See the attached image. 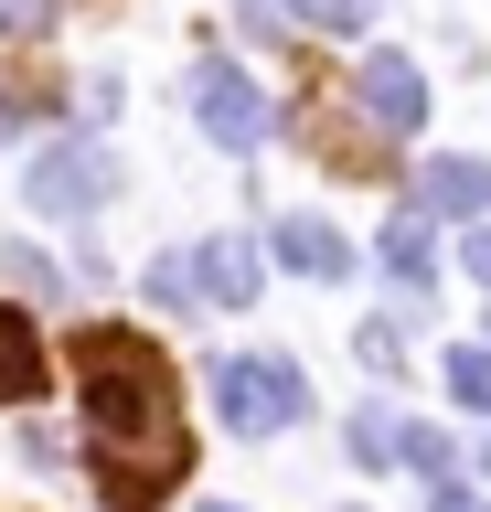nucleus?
I'll use <instances>...</instances> for the list:
<instances>
[{
    "instance_id": "f257e3e1",
    "label": "nucleus",
    "mask_w": 491,
    "mask_h": 512,
    "mask_svg": "<svg viewBox=\"0 0 491 512\" xmlns=\"http://www.w3.org/2000/svg\"><path fill=\"white\" fill-rule=\"evenodd\" d=\"M75 384H86V470H97L107 512H150L171 480L193 470V427H182V384L171 352L129 320H97L75 342Z\"/></svg>"
},
{
    "instance_id": "f03ea898",
    "label": "nucleus",
    "mask_w": 491,
    "mask_h": 512,
    "mask_svg": "<svg viewBox=\"0 0 491 512\" xmlns=\"http://www.w3.org/2000/svg\"><path fill=\"white\" fill-rule=\"evenodd\" d=\"M214 406H225L235 438H278L310 416V384H299L289 352H235V363H214Z\"/></svg>"
},
{
    "instance_id": "7ed1b4c3",
    "label": "nucleus",
    "mask_w": 491,
    "mask_h": 512,
    "mask_svg": "<svg viewBox=\"0 0 491 512\" xmlns=\"http://www.w3.org/2000/svg\"><path fill=\"white\" fill-rule=\"evenodd\" d=\"M193 118L214 128L235 160H257L267 139H278V107H267V86L246 75V64H203V75H193Z\"/></svg>"
},
{
    "instance_id": "20e7f679",
    "label": "nucleus",
    "mask_w": 491,
    "mask_h": 512,
    "mask_svg": "<svg viewBox=\"0 0 491 512\" xmlns=\"http://www.w3.org/2000/svg\"><path fill=\"white\" fill-rule=\"evenodd\" d=\"M22 192H33V214H97L107 203V150L97 139H54V150L22 171Z\"/></svg>"
},
{
    "instance_id": "39448f33",
    "label": "nucleus",
    "mask_w": 491,
    "mask_h": 512,
    "mask_svg": "<svg viewBox=\"0 0 491 512\" xmlns=\"http://www.w3.org/2000/svg\"><path fill=\"white\" fill-rule=\"evenodd\" d=\"M353 107H363L374 128H395V139H406V128H427V75H417L406 54H374V64L353 75Z\"/></svg>"
},
{
    "instance_id": "423d86ee",
    "label": "nucleus",
    "mask_w": 491,
    "mask_h": 512,
    "mask_svg": "<svg viewBox=\"0 0 491 512\" xmlns=\"http://www.w3.org/2000/svg\"><path fill=\"white\" fill-rule=\"evenodd\" d=\"M193 299L246 310V299H257V235H214V246H193Z\"/></svg>"
},
{
    "instance_id": "0eeeda50",
    "label": "nucleus",
    "mask_w": 491,
    "mask_h": 512,
    "mask_svg": "<svg viewBox=\"0 0 491 512\" xmlns=\"http://www.w3.org/2000/svg\"><path fill=\"white\" fill-rule=\"evenodd\" d=\"M481 203H491V171H481L470 150H438V160H427V182H417V214H427V224H438V214L470 224Z\"/></svg>"
},
{
    "instance_id": "6e6552de",
    "label": "nucleus",
    "mask_w": 491,
    "mask_h": 512,
    "mask_svg": "<svg viewBox=\"0 0 491 512\" xmlns=\"http://www.w3.org/2000/svg\"><path fill=\"white\" fill-rule=\"evenodd\" d=\"M267 246L289 256L299 278H353V246H342V235H331L321 214H278V235H267Z\"/></svg>"
},
{
    "instance_id": "1a4fd4ad",
    "label": "nucleus",
    "mask_w": 491,
    "mask_h": 512,
    "mask_svg": "<svg viewBox=\"0 0 491 512\" xmlns=\"http://www.w3.org/2000/svg\"><path fill=\"white\" fill-rule=\"evenodd\" d=\"M43 374H54V363H43V331L22 310H0V406H33Z\"/></svg>"
},
{
    "instance_id": "9d476101",
    "label": "nucleus",
    "mask_w": 491,
    "mask_h": 512,
    "mask_svg": "<svg viewBox=\"0 0 491 512\" xmlns=\"http://www.w3.org/2000/svg\"><path fill=\"white\" fill-rule=\"evenodd\" d=\"M374 256H385L406 288H427V267H438V224H427L417 203H395V214H385V246H374Z\"/></svg>"
},
{
    "instance_id": "9b49d317",
    "label": "nucleus",
    "mask_w": 491,
    "mask_h": 512,
    "mask_svg": "<svg viewBox=\"0 0 491 512\" xmlns=\"http://www.w3.org/2000/svg\"><path fill=\"white\" fill-rule=\"evenodd\" d=\"M342 438H353L363 470H395V459H406V416H395V406H363V416H342Z\"/></svg>"
},
{
    "instance_id": "f8f14e48",
    "label": "nucleus",
    "mask_w": 491,
    "mask_h": 512,
    "mask_svg": "<svg viewBox=\"0 0 491 512\" xmlns=\"http://www.w3.org/2000/svg\"><path fill=\"white\" fill-rule=\"evenodd\" d=\"M449 395H459L470 416H491V342H459V352H449Z\"/></svg>"
},
{
    "instance_id": "ddd939ff",
    "label": "nucleus",
    "mask_w": 491,
    "mask_h": 512,
    "mask_svg": "<svg viewBox=\"0 0 491 512\" xmlns=\"http://www.w3.org/2000/svg\"><path fill=\"white\" fill-rule=\"evenodd\" d=\"M0 267H11V288H33V299H54V256H43V246H0Z\"/></svg>"
},
{
    "instance_id": "4468645a",
    "label": "nucleus",
    "mask_w": 491,
    "mask_h": 512,
    "mask_svg": "<svg viewBox=\"0 0 491 512\" xmlns=\"http://www.w3.org/2000/svg\"><path fill=\"white\" fill-rule=\"evenodd\" d=\"M363 363L395 374V363H406V331H395V320H363Z\"/></svg>"
},
{
    "instance_id": "2eb2a0df",
    "label": "nucleus",
    "mask_w": 491,
    "mask_h": 512,
    "mask_svg": "<svg viewBox=\"0 0 491 512\" xmlns=\"http://www.w3.org/2000/svg\"><path fill=\"white\" fill-rule=\"evenodd\" d=\"M406 470H427V480H449V438H438V427H406Z\"/></svg>"
},
{
    "instance_id": "dca6fc26",
    "label": "nucleus",
    "mask_w": 491,
    "mask_h": 512,
    "mask_svg": "<svg viewBox=\"0 0 491 512\" xmlns=\"http://www.w3.org/2000/svg\"><path fill=\"white\" fill-rule=\"evenodd\" d=\"M150 299L161 310H193V267H150Z\"/></svg>"
},
{
    "instance_id": "f3484780",
    "label": "nucleus",
    "mask_w": 491,
    "mask_h": 512,
    "mask_svg": "<svg viewBox=\"0 0 491 512\" xmlns=\"http://www.w3.org/2000/svg\"><path fill=\"white\" fill-rule=\"evenodd\" d=\"M427 512H481V491H459V480H438V491H427Z\"/></svg>"
},
{
    "instance_id": "a211bd4d",
    "label": "nucleus",
    "mask_w": 491,
    "mask_h": 512,
    "mask_svg": "<svg viewBox=\"0 0 491 512\" xmlns=\"http://www.w3.org/2000/svg\"><path fill=\"white\" fill-rule=\"evenodd\" d=\"M459 267H470V278L491 288V224H481V235H470V246H459Z\"/></svg>"
},
{
    "instance_id": "6ab92c4d",
    "label": "nucleus",
    "mask_w": 491,
    "mask_h": 512,
    "mask_svg": "<svg viewBox=\"0 0 491 512\" xmlns=\"http://www.w3.org/2000/svg\"><path fill=\"white\" fill-rule=\"evenodd\" d=\"M203 512H246V502H203Z\"/></svg>"
},
{
    "instance_id": "aec40b11",
    "label": "nucleus",
    "mask_w": 491,
    "mask_h": 512,
    "mask_svg": "<svg viewBox=\"0 0 491 512\" xmlns=\"http://www.w3.org/2000/svg\"><path fill=\"white\" fill-rule=\"evenodd\" d=\"M481 342H491V331H481Z\"/></svg>"
}]
</instances>
